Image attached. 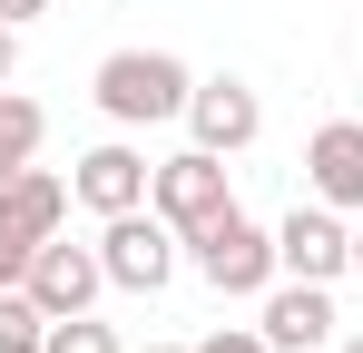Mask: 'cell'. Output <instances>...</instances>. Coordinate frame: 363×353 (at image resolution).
<instances>
[{
    "mask_svg": "<svg viewBox=\"0 0 363 353\" xmlns=\"http://www.w3.org/2000/svg\"><path fill=\"white\" fill-rule=\"evenodd\" d=\"M186 89H196V69L177 50H108L89 79L108 128H167V118H186Z\"/></svg>",
    "mask_w": 363,
    "mask_h": 353,
    "instance_id": "1",
    "label": "cell"
},
{
    "mask_svg": "<svg viewBox=\"0 0 363 353\" xmlns=\"http://www.w3.org/2000/svg\"><path fill=\"white\" fill-rule=\"evenodd\" d=\"M186 265H196V285H206V294H226V304H255V294L285 275V265H275V226H255L245 206L186 235Z\"/></svg>",
    "mask_w": 363,
    "mask_h": 353,
    "instance_id": "2",
    "label": "cell"
},
{
    "mask_svg": "<svg viewBox=\"0 0 363 353\" xmlns=\"http://www.w3.org/2000/svg\"><path fill=\"white\" fill-rule=\"evenodd\" d=\"M177 245L186 235L157 216V206H128V216H99V265H108V294H157L177 285Z\"/></svg>",
    "mask_w": 363,
    "mask_h": 353,
    "instance_id": "3",
    "label": "cell"
},
{
    "mask_svg": "<svg viewBox=\"0 0 363 353\" xmlns=\"http://www.w3.org/2000/svg\"><path fill=\"white\" fill-rule=\"evenodd\" d=\"M147 206L177 235H196V226H216V216H236V176H226L216 147H177V157H157V176H147Z\"/></svg>",
    "mask_w": 363,
    "mask_h": 353,
    "instance_id": "4",
    "label": "cell"
},
{
    "mask_svg": "<svg viewBox=\"0 0 363 353\" xmlns=\"http://www.w3.org/2000/svg\"><path fill=\"white\" fill-rule=\"evenodd\" d=\"M275 265L304 275V285H334V275H354V226H344V206H324V196H304L275 216Z\"/></svg>",
    "mask_w": 363,
    "mask_h": 353,
    "instance_id": "5",
    "label": "cell"
},
{
    "mask_svg": "<svg viewBox=\"0 0 363 353\" xmlns=\"http://www.w3.org/2000/svg\"><path fill=\"white\" fill-rule=\"evenodd\" d=\"M186 138H196V147H216V157H245V147L265 138V99L245 89L236 69H216V79H196V89H186Z\"/></svg>",
    "mask_w": 363,
    "mask_h": 353,
    "instance_id": "6",
    "label": "cell"
},
{
    "mask_svg": "<svg viewBox=\"0 0 363 353\" xmlns=\"http://www.w3.org/2000/svg\"><path fill=\"white\" fill-rule=\"evenodd\" d=\"M30 294H40V314L60 324V314H99V294H108V265H99V245H69V226L30 255Z\"/></svg>",
    "mask_w": 363,
    "mask_h": 353,
    "instance_id": "7",
    "label": "cell"
},
{
    "mask_svg": "<svg viewBox=\"0 0 363 353\" xmlns=\"http://www.w3.org/2000/svg\"><path fill=\"white\" fill-rule=\"evenodd\" d=\"M255 324H265V344L275 353H314V344H334V285H304V275H275V285L255 294Z\"/></svg>",
    "mask_w": 363,
    "mask_h": 353,
    "instance_id": "8",
    "label": "cell"
},
{
    "mask_svg": "<svg viewBox=\"0 0 363 353\" xmlns=\"http://www.w3.org/2000/svg\"><path fill=\"white\" fill-rule=\"evenodd\" d=\"M304 196L363 216V118H324V128L304 138Z\"/></svg>",
    "mask_w": 363,
    "mask_h": 353,
    "instance_id": "9",
    "label": "cell"
},
{
    "mask_svg": "<svg viewBox=\"0 0 363 353\" xmlns=\"http://www.w3.org/2000/svg\"><path fill=\"white\" fill-rule=\"evenodd\" d=\"M147 176H157V167H147L128 138H99V147L69 167V196H79L89 216H128V206H147Z\"/></svg>",
    "mask_w": 363,
    "mask_h": 353,
    "instance_id": "10",
    "label": "cell"
},
{
    "mask_svg": "<svg viewBox=\"0 0 363 353\" xmlns=\"http://www.w3.org/2000/svg\"><path fill=\"white\" fill-rule=\"evenodd\" d=\"M0 216H10V226L20 235H40V245H50V235L69 226V176L60 167H40V157H30V167L10 176V186H0Z\"/></svg>",
    "mask_w": 363,
    "mask_h": 353,
    "instance_id": "11",
    "label": "cell"
},
{
    "mask_svg": "<svg viewBox=\"0 0 363 353\" xmlns=\"http://www.w3.org/2000/svg\"><path fill=\"white\" fill-rule=\"evenodd\" d=\"M40 138H50V108H40V99H20V89H0V186L40 157Z\"/></svg>",
    "mask_w": 363,
    "mask_h": 353,
    "instance_id": "12",
    "label": "cell"
},
{
    "mask_svg": "<svg viewBox=\"0 0 363 353\" xmlns=\"http://www.w3.org/2000/svg\"><path fill=\"white\" fill-rule=\"evenodd\" d=\"M0 353H50V314L30 285H0Z\"/></svg>",
    "mask_w": 363,
    "mask_h": 353,
    "instance_id": "13",
    "label": "cell"
},
{
    "mask_svg": "<svg viewBox=\"0 0 363 353\" xmlns=\"http://www.w3.org/2000/svg\"><path fill=\"white\" fill-rule=\"evenodd\" d=\"M50 353H118V334H108L99 314H60V324H50Z\"/></svg>",
    "mask_w": 363,
    "mask_h": 353,
    "instance_id": "14",
    "label": "cell"
},
{
    "mask_svg": "<svg viewBox=\"0 0 363 353\" xmlns=\"http://www.w3.org/2000/svg\"><path fill=\"white\" fill-rule=\"evenodd\" d=\"M186 353H275V344H265V324H216V334H196Z\"/></svg>",
    "mask_w": 363,
    "mask_h": 353,
    "instance_id": "15",
    "label": "cell"
},
{
    "mask_svg": "<svg viewBox=\"0 0 363 353\" xmlns=\"http://www.w3.org/2000/svg\"><path fill=\"white\" fill-rule=\"evenodd\" d=\"M30 255H40V235H20L0 216V285H30Z\"/></svg>",
    "mask_w": 363,
    "mask_h": 353,
    "instance_id": "16",
    "label": "cell"
},
{
    "mask_svg": "<svg viewBox=\"0 0 363 353\" xmlns=\"http://www.w3.org/2000/svg\"><path fill=\"white\" fill-rule=\"evenodd\" d=\"M40 10H50V0H0V20H10V30H30Z\"/></svg>",
    "mask_w": 363,
    "mask_h": 353,
    "instance_id": "17",
    "label": "cell"
},
{
    "mask_svg": "<svg viewBox=\"0 0 363 353\" xmlns=\"http://www.w3.org/2000/svg\"><path fill=\"white\" fill-rule=\"evenodd\" d=\"M10 69H20V30L0 20V89H10Z\"/></svg>",
    "mask_w": 363,
    "mask_h": 353,
    "instance_id": "18",
    "label": "cell"
},
{
    "mask_svg": "<svg viewBox=\"0 0 363 353\" xmlns=\"http://www.w3.org/2000/svg\"><path fill=\"white\" fill-rule=\"evenodd\" d=\"M334 353H363V334H334Z\"/></svg>",
    "mask_w": 363,
    "mask_h": 353,
    "instance_id": "19",
    "label": "cell"
},
{
    "mask_svg": "<svg viewBox=\"0 0 363 353\" xmlns=\"http://www.w3.org/2000/svg\"><path fill=\"white\" fill-rule=\"evenodd\" d=\"M354 275H363V226H354Z\"/></svg>",
    "mask_w": 363,
    "mask_h": 353,
    "instance_id": "20",
    "label": "cell"
},
{
    "mask_svg": "<svg viewBox=\"0 0 363 353\" xmlns=\"http://www.w3.org/2000/svg\"><path fill=\"white\" fill-rule=\"evenodd\" d=\"M147 353H186V344H147Z\"/></svg>",
    "mask_w": 363,
    "mask_h": 353,
    "instance_id": "21",
    "label": "cell"
}]
</instances>
